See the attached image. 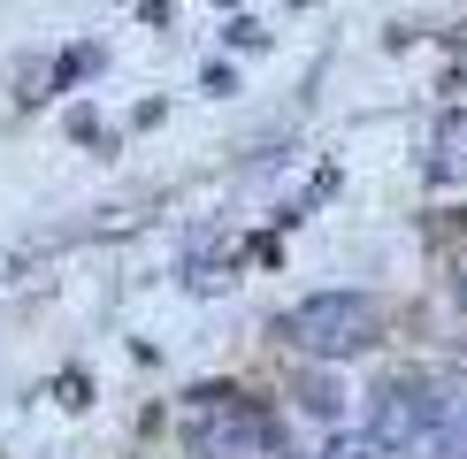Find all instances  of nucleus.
Masks as SVG:
<instances>
[{"label": "nucleus", "mask_w": 467, "mask_h": 459, "mask_svg": "<svg viewBox=\"0 0 467 459\" xmlns=\"http://www.w3.org/2000/svg\"><path fill=\"white\" fill-rule=\"evenodd\" d=\"M276 337L291 352H315V360H353L383 337V306L368 291H315L276 321Z\"/></svg>", "instance_id": "1"}, {"label": "nucleus", "mask_w": 467, "mask_h": 459, "mask_svg": "<svg viewBox=\"0 0 467 459\" xmlns=\"http://www.w3.org/2000/svg\"><path fill=\"white\" fill-rule=\"evenodd\" d=\"M460 391H444L437 375H391L376 398H368V436L376 452H430V436L452 421Z\"/></svg>", "instance_id": "2"}, {"label": "nucleus", "mask_w": 467, "mask_h": 459, "mask_svg": "<svg viewBox=\"0 0 467 459\" xmlns=\"http://www.w3.org/2000/svg\"><path fill=\"white\" fill-rule=\"evenodd\" d=\"M276 444L261 406H245L238 391H192V452L200 459H253Z\"/></svg>", "instance_id": "3"}, {"label": "nucleus", "mask_w": 467, "mask_h": 459, "mask_svg": "<svg viewBox=\"0 0 467 459\" xmlns=\"http://www.w3.org/2000/svg\"><path fill=\"white\" fill-rule=\"evenodd\" d=\"M299 406L315 413V421H337V413H345V391H337L329 375H306V382H299Z\"/></svg>", "instance_id": "4"}, {"label": "nucleus", "mask_w": 467, "mask_h": 459, "mask_svg": "<svg viewBox=\"0 0 467 459\" xmlns=\"http://www.w3.org/2000/svg\"><path fill=\"white\" fill-rule=\"evenodd\" d=\"M322 459H376V436H329Z\"/></svg>", "instance_id": "5"}]
</instances>
